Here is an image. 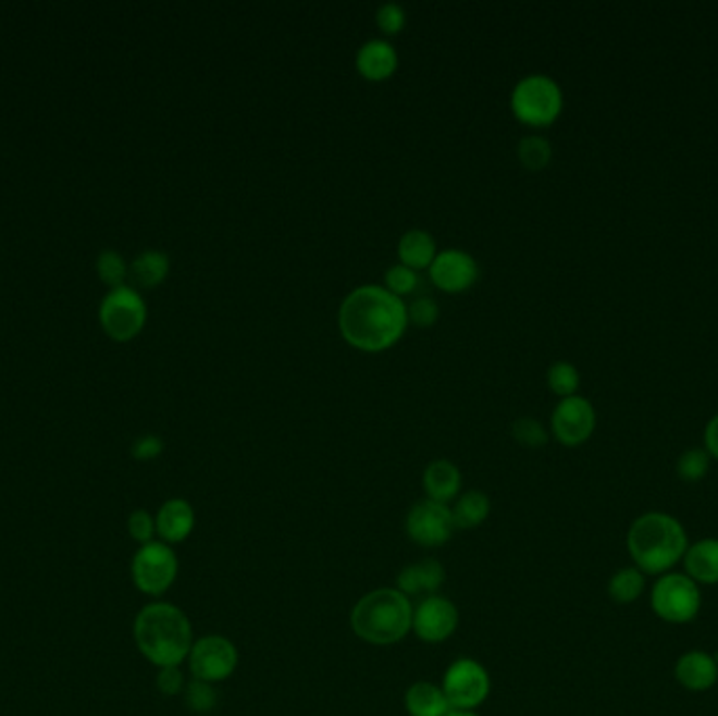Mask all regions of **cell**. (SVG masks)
I'll list each match as a JSON object with an SVG mask.
<instances>
[{"instance_id":"cell-27","label":"cell","mask_w":718,"mask_h":716,"mask_svg":"<svg viewBox=\"0 0 718 716\" xmlns=\"http://www.w3.org/2000/svg\"><path fill=\"white\" fill-rule=\"evenodd\" d=\"M519 160L525 169L530 171H542L548 166L550 158H553V148L548 144V139L538 137V135H530L523 137L519 144Z\"/></svg>"},{"instance_id":"cell-1","label":"cell","mask_w":718,"mask_h":716,"mask_svg":"<svg viewBox=\"0 0 718 716\" xmlns=\"http://www.w3.org/2000/svg\"><path fill=\"white\" fill-rule=\"evenodd\" d=\"M408 307L385 286L366 284L347 295L338 309L343 338L359 351L379 354L393 347L408 326Z\"/></svg>"},{"instance_id":"cell-32","label":"cell","mask_w":718,"mask_h":716,"mask_svg":"<svg viewBox=\"0 0 718 716\" xmlns=\"http://www.w3.org/2000/svg\"><path fill=\"white\" fill-rule=\"evenodd\" d=\"M97 269H99V277L106 284L114 286V288L122 286V282L126 277V266H124L122 257H120L119 252H112V250L101 252V257L97 261Z\"/></svg>"},{"instance_id":"cell-9","label":"cell","mask_w":718,"mask_h":716,"mask_svg":"<svg viewBox=\"0 0 718 716\" xmlns=\"http://www.w3.org/2000/svg\"><path fill=\"white\" fill-rule=\"evenodd\" d=\"M187 664L191 679L216 686L234 677V672L238 670V647L232 639L223 634H207L194 641Z\"/></svg>"},{"instance_id":"cell-30","label":"cell","mask_w":718,"mask_h":716,"mask_svg":"<svg viewBox=\"0 0 718 716\" xmlns=\"http://www.w3.org/2000/svg\"><path fill=\"white\" fill-rule=\"evenodd\" d=\"M512 437L525 448H542L548 444V433L536 418H517L512 424Z\"/></svg>"},{"instance_id":"cell-23","label":"cell","mask_w":718,"mask_h":716,"mask_svg":"<svg viewBox=\"0 0 718 716\" xmlns=\"http://www.w3.org/2000/svg\"><path fill=\"white\" fill-rule=\"evenodd\" d=\"M397 252H399L401 266H408L417 271V269L431 268L433 259L437 257V246L429 232L410 230L399 239Z\"/></svg>"},{"instance_id":"cell-29","label":"cell","mask_w":718,"mask_h":716,"mask_svg":"<svg viewBox=\"0 0 718 716\" xmlns=\"http://www.w3.org/2000/svg\"><path fill=\"white\" fill-rule=\"evenodd\" d=\"M710 471V454L706 449L693 448L683 452L677 460V473L688 483H697Z\"/></svg>"},{"instance_id":"cell-40","label":"cell","mask_w":718,"mask_h":716,"mask_svg":"<svg viewBox=\"0 0 718 716\" xmlns=\"http://www.w3.org/2000/svg\"><path fill=\"white\" fill-rule=\"evenodd\" d=\"M717 659H718V657H717Z\"/></svg>"},{"instance_id":"cell-7","label":"cell","mask_w":718,"mask_h":716,"mask_svg":"<svg viewBox=\"0 0 718 716\" xmlns=\"http://www.w3.org/2000/svg\"><path fill=\"white\" fill-rule=\"evenodd\" d=\"M131 576L144 595L160 597L175 584L180 576V557L171 544L153 540L139 546L135 553Z\"/></svg>"},{"instance_id":"cell-14","label":"cell","mask_w":718,"mask_h":716,"mask_svg":"<svg viewBox=\"0 0 718 716\" xmlns=\"http://www.w3.org/2000/svg\"><path fill=\"white\" fill-rule=\"evenodd\" d=\"M429 273L437 288L446 293H462L478 282L479 266L469 252L448 248L444 252H437Z\"/></svg>"},{"instance_id":"cell-3","label":"cell","mask_w":718,"mask_h":716,"mask_svg":"<svg viewBox=\"0 0 718 716\" xmlns=\"http://www.w3.org/2000/svg\"><path fill=\"white\" fill-rule=\"evenodd\" d=\"M627 544L634 567H639L643 573L664 576L683 561L689 538L679 519L668 513L654 510L632 521Z\"/></svg>"},{"instance_id":"cell-20","label":"cell","mask_w":718,"mask_h":716,"mask_svg":"<svg viewBox=\"0 0 718 716\" xmlns=\"http://www.w3.org/2000/svg\"><path fill=\"white\" fill-rule=\"evenodd\" d=\"M356 65L359 74L366 76L368 81H385L397 70V51L387 40L372 38L366 45H361Z\"/></svg>"},{"instance_id":"cell-8","label":"cell","mask_w":718,"mask_h":716,"mask_svg":"<svg viewBox=\"0 0 718 716\" xmlns=\"http://www.w3.org/2000/svg\"><path fill=\"white\" fill-rule=\"evenodd\" d=\"M444 693L451 711H473L485 704L492 691V679L485 666L473 657H458L444 672Z\"/></svg>"},{"instance_id":"cell-13","label":"cell","mask_w":718,"mask_h":716,"mask_svg":"<svg viewBox=\"0 0 718 716\" xmlns=\"http://www.w3.org/2000/svg\"><path fill=\"white\" fill-rule=\"evenodd\" d=\"M553 435L559 444L568 448H578L591 440L597 427V415L589 399L580 395H571L561 399L550 418Z\"/></svg>"},{"instance_id":"cell-36","label":"cell","mask_w":718,"mask_h":716,"mask_svg":"<svg viewBox=\"0 0 718 716\" xmlns=\"http://www.w3.org/2000/svg\"><path fill=\"white\" fill-rule=\"evenodd\" d=\"M158 679H156V686L158 689L169 695V698H175V695H183L185 691V677L181 672V666H169V668H158Z\"/></svg>"},{"instance_id":"cell-37","label":"cell","mask_w":718,"mask_h":716,"mask_svg":"<svg viewBox=\"0 0 718 716\" xmlns=\"http://www.w3.org/2000/svg\"><path fill=\"white\" fill-rule=\"evenodd\" d=\"M162 449H164V444H162L160 437L146 435V437L137 440V444L133 446V456L137 460H153V458H158L162 454Z\"/></svg>"},{"instance_id":"cell-26","label":"cell","mask_w":718,"mask_h":716,"mask_svg":"<svg viewBox=\"0 0 718 716\" xmlns=\"http://www.w3.org/2000/svg\"><path fill=\"white\" fill-rule=\"evenodd\" d=\"M183 700H185V706L191 713H196V715H209V713H212L216 708L219 693H216L214 686L205 683V681H198V679H191L185 686Z\"/></svg>"},{"instance_id":"cell-11","label":"cell","mask_w":718,"mask_h":716,"mask_svg":"<svg viewBox=\"0 0 718 716\" xmlns=\"http://www.w3.org/2000/svg\"><path fill=\"white\" fill-rule=\"evenodd\" d=\"M404 530L408 538L422 548H440L448 544L456 532L451 508L431 498H422L408 510Z\"/></svg>"},{"instance_id":"cell-19","label":"cell","mask_w":718,"mask_h":716,"mask_svg":"<svg viewBox=\"0 0 718 716\" xmlns=\"http://www.w3.org/2000/svg\"><path fill=\"white\" fill-rule=\"evenodd\" d=\"M683 566L689 578L700 587L718 584V538H704L689 544Z\"/></svg>"},{"instance_id":"cell-33","label":"cell","mask_w":718,"mask_h":716,"mask_svg":"<svg viewBox=\"0 0 718 716\" xmlns=\"http://www.w3.org/2000/svg\"><path fill=\"white\" fill-rule=\"evenodd\" d=\"M126 528H128V534L133 540H137L141 546L148 544V542H153V536H156V517H151L148 510L139 508V510H133L128 521H126Z\"/></svg>"},{"instance_id":"cell-2","label":"cell","mask_w":718,"mask_h":716,"mask_svg":"<svg viewBox=\"0 0 718 716\" xmlns=\"http://www.w3.org/2000/svg\"><path fill=\"white\" fill-rule=\"evenodd\" d=\"M137 650L158 668L181 666L194 647V627L187 614L164 601L146 605L133 625Z\"/></svg>"},{"instance_id":"cell-28","label":"cell","mask_w":718,"mask_h":716,"mask_svg":"<svg viewBox=\"0 0 718 716\" xmlns=\"http://www.w3.org/2000/svg\"><path fill=\"white\" fill-rule=\"evenodd\" d=\"M546 381H548L550 391L557 393V395H561L564 399L575 395V391L580 387V374H578L575 366L569 363V361H555L548 368Z\"/></svg>"},{"instance_id":"cell-18","label":"cell","mask_w":718,"mask_h":716,"mask_svg":"<svg viewBox=\"0 0 718 716\" xmlns=\"http://www.w3.org/2000/svg\"><path fill=\"white\" fill-rule=\"evenodd\" d=\"M460 487H462L460 469L444 458L433 460L422 473V490L426 498L435 503L442 505L454 503L460 496Z\"/></svg>"},{"instance_id":"cell-34","label":"cell","mask_w":718,"mask_h":716,"mask_svg":"<svg viewBox=\"0 0 718 716\" xmlns=\"http://www.w3.org/2000/svg\"><path fill=\"white\" fill-rule=\"evenodd\" d=\"M437 318H440V307L431 297H419L408 309V320L419 329L433 326Z\"/></svg>"},{"instance_id":"cell-17","label":"cell","mask_w":718,"mask_h":716,"mask_svg":"<svg viewBox=\"0 0 718 716\" xmlns=\"http://www.w3.org/2000/svg\"><path fill=\"white\" fill-rule=\"evenodd\" d=\"M674 677L689 691H708L717 686L718 659L706 652L693 650L677 659Z\"/></svg>"},{"instance_id":"cell-10","label":"cell","mask_w":718,"mask_h":716,"mask_svg":"<svg viewBox=\"0 0 718 716\" xmlns=\"http://www.w3.org/2000/svg\"><path fill=\"white\" fill-rule=\"evenodd\" d=\"M148 318V309L146 303L139 297L137 291L128 288V286H119L114 288L99 309V320L101 326L108 332L110 338L114 341H131L133 336H137Z\"/></svg>"},{"instance_id":"cell-38","label":"cell","mask_w":718,"mask_h":716,"mask_svg":"<svg viewBox=\"0 0 718 716\" xmlns=\"http://www.w3.org/2000/svg\"><path fill=\"white\" fill-rule=\"evenodd\" d=\"M704 442H706V452H708L713 458H718V415L706 424Z\"/></svg>"},{"instance_id":"cell-35","label":"cell","mask_w":718,"mask_h":716,"mask_svg":"<svg viewBox=\"0 0 718 716\" xmlns=\"http://www.w3.org/2000/svg\"><path fill=\"white\" fill-rule=\"evenodd\" d=\"M376 24L385 34H397L406 26V11L397 2H385L376 11Z\"/></svg>"},{"instance_id":"cell-5","label":"cell","mask_w":718,"mask_h":716,"mask_svg":"<svg viewBox=\"0 0 718 716\" xmlns=\"http://www.w3.org/2000/svg\"><path fill=\"white\" fill-rule=\"evenodd\" d=\"M510 108L523 124L548 126L559 119L564 110V92L553 78L544 74H532L515 85Z\"/></svg>"},{"instance_id":"cell-24","label":"cell","mask_w":718,"mask_h":716,"mask_svg":"<svg viewBox=\"0 0 718 716\" xmlns=\"http://www.w3.org/2000/svg\"><path fill=\"white\" fill-rule=\"evenodd\" d=\"M169 257L160 250H146L144 255H139L133 263L131 269V277L137 286L144 288H153L158 286L166 275H169Z\"/></svg>"},{"instance_id":"cell-22","label":"cell","mask_w":718,"mask_h":716,"mask_svg":"<svg viewBox=\"0 0 718 716\" xmlns=\"http://www.w3.org/2000/svg\"><path fill=\"white\" fill-rule=\"evenodd\" d=\"M449 508H451L454 528L469 532V530H478L479 526H483L487 521V517L492 513V501L481 490H469V492L460 494Z\"/></svg>"},{"instance_id":"cell-12","label":"cell","mask_w":718,"mask_h":716,"mask_svg":"<svg viewBox=\"0 0 718 716\" xmlns=\"http://www.w3.org/2000/svg\"><path fill=\"white\" fill-rule=\"evenodd\" d=\"M460 625V612L451 598L444 595L422 597L419 605H414L412 618V632L422 643L437 645L454 637Z\"/></svg>"},{"instance_id":"cell-6","label":"cell","mask_w":718,"mask_h":716,"mask_svg":"<svg viewBox=\"0 0 718 716\" xmlns=\"http://www.w3.org/2000/svg\"><path fill=\"white\" fill-rule=\"evenodd\" d=\"M652 609L664 622L688 625L702 609L700 584L688 573L668 571L659 576L652 589Z\"/></svg>"},{"instance_id":"cell-21","label":"cell","mask_w":718,"mask_h":716,"mask_svg":"<svg viewBox=\"0 0 718 716\" xmlns=\"http://www.w3.org/2000/svg\"><path fill=\"white\" fill-rule=\"evenodd\" d=\"M404 708L410 716H446L451 711L444 687L433 681H417L408 687Z\"/></svg>"},{"instance_id":"cell-25","label":"cell","mask_w":718,"mask_h":716,"mask_svg":"<svg viewBox=\"0 0 718 716\" xmlns=\"http://www.w3.org/2000/svg\"><path fill=\"white\" fill-rule=\"evenodd\" d=\"M645 591V573L639 567H622L609 578L607 593L611 601L620 605H630Z\"/></svg>"},{"instance_id":"cell-39","label":"cell","mask_w":718,"mask_h":716,"mask_svg":"<svg viewBox=\"0 0 718 716\" xmlns=\"http://www.w3.org/2000/svg\"><path fill=\"white\" fill-rule=\"evenodd\" d=\"M446 716H479L478 713H473V711H449L448 715Z\"/></svg>"},{"instance_id":"cell-15","label":"cell","mask_w":718,"mask_h":716,"mask_svg":"<svg viewBox=\"0 0 718 716\" xmlns=\"http://www.w3.org/2000/svg\"><path fill=\"white\" fill-rule=\"evenodd\" d=\"M446 582V567L437 559H420L419 564L406 566L397 576V591L406 597H420V595H437V591Z\"/></svg>"},{"instance_id":"cell-4","label":"cell","mask_w":718,"mask_h":716,"mask_svg":"<svg viewBox=\"0 0 718 716\" xmlns=\"http://www.w3.org/2000/svg\"><path fill=\"white\" fill-rule=\"evenodd\" d=\"M414 605L397 589H374L359 597L349 622L354 634L368 645L389 647L412 632Z\"/></svg>"},{"instance_id":"cell-16","label":"cell","mask_w":718,"mask_h":716,"mask_svg":"<svg viewBox=\"0 0 718 716\" xmlns=\"http://www.w3.org/2000/svg\"><path fill=\"white\" fill-rule=\"evenodd\" d=\"M196 528V510L185 498H171L156 513V534L166 544H180Z\"/></svg>"},{"instance_id":"cell-31","label":"cell","mask_w":718,"mask_h":716,"mask_svg":"<svg viewBox=\"0 0 718 716\" xmlns=\"http://www.w3.org/2000/svg\"><path fill=\"white\" fill-rule=\"evenodd\" d=\"M385 288L391 291L395 297L412 295L419 288V273L408 266H391L385 273Z\"/></svg>"}]
</instances>
